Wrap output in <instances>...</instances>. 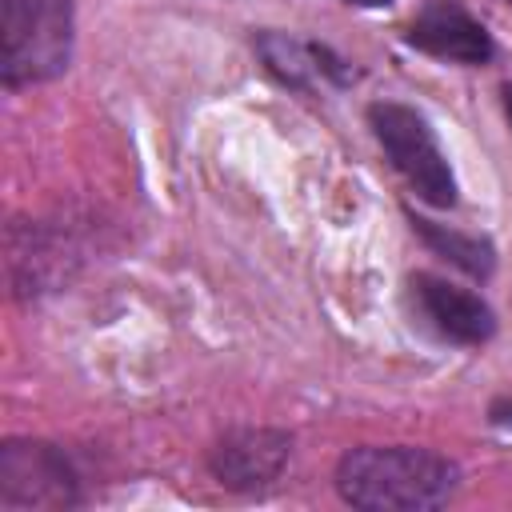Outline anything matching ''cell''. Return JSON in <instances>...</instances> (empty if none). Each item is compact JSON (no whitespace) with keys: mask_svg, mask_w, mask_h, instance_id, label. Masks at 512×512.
I'll use <instances>...</instances> for the list:
<instances>
[{"mask_svg":"<svg viewBox=\"0 0 512 512\" xmlns=\"http://www.w3.org/2000/svg\"><path fill=\"white\" fill-rule=\"evenodd\" d=\"M368 128H372L376 144L384 148L388 164L408 180V188L424 204H432V208L460 204L456 172L436 140V128L428 124V116L420 108L400 104V100H376V104H368Z\"/></svg>","mask_w":512,"mask_h":512,"instance_id":"cell-3","label":"cell"},{"mask_svg":"<svg viewBox=\"0 0 512 512\" xmlns=\"http://www.w3.org/2000/svg\"><path fill=\"white\" fill-rule=\"evenodd\" d=\"M508 4H512V0H508Z\"/></svg>","mask_w":512,"mask_h":512,"instance_id":"cell-14","label":"cell"},{"mask_svg":"<svg viewBox=\"0 0 512 512\" xmlns=\"http://www.w3.org/2000/svg\"><path fill=\"white\" fill-rule=\"evenodd\" d=\"M84 504V476L52 440L12 436L0 444V508L4 512H60Z\"/></svg>","mask_w":512,"mask_h":512,"instance_id":"cell-5","label":"cell"},{"mask_svg":"<svg viewBox=\"0 0 512 512\" xmlns=\"http://www.w3.org/2000/svg\"><path fill=\"white\" fill-rule=\"evenodd\" d=\"M292 460V432L236 424L208 448V472L228 492H264L272 488Z\"/></svg>","mask_w":512,"mask_h":512,"instance_id":"cell-7","label":"cell"},{"mask_svg":"<svg viewBox=\"0 0 512 512\" xmlns=\"http://www.w3.org/2000/svg\"><path fill=\"white\" fill-rule=\"evenodd\" d=\"M252 48L264 64V72L300 92V96H312V92H324V88H348L356 84V68L352 60H344L332 44L324 40H308V36H292V32H276V28H260L252 36Z\"/></svg>","mask_w":512,"mask_h":512,"instance_id":"cell-8","label":"cell"},{"mask_svg":"<svg viewBox=\"0 0 512 512\" xmlns=\"http://www.w3.org/2000/svg\"><path fill=\"white\" fill-rule=\"evenodd\" d=\"M404 216H408L412 232L424 240V248L436 252L440 260H448L452 268H460L468 280H488V276L496 272V248H492L488 236L456 232V228L436 224V220H428V216H420V212H412V208H404Z\"/></svg>","mask_w":512,"mask_h":512,"instance_id":"cell-10","label":"cell"},{"mask_svg":"<svg viewBox=\"0 0 512 512\" xmlns=\"http://www.w3.org/2000/svg\"><path fill=\"white\" fill-rule=\"evenodd\" d=\"M72 44V0H0V84L8 92L64 76Z\"/></svg>","mask_w":512,"mask_h":512,"instance_id":"cell-2","label":"cell"},{"mask_svg":"<svg viewBox=\"0 0 512 512\" xmlns=\"http://www.w3.org/2000/svg\"><path fill=\"white\" fill-rule=\"evenodd\" d=\"M332 488L360 512H428L456 496V460L420 444H360L332 468Z\"/></svg>","mask_w":512,"mask_h":512,"instance_id":"cell-1","label":"cell"},{"mask_svg":"<svg viewBox=\"0 0 512 512\" xmlns=\"http://www.w3.org/2000/svg\"><path fill=\"white\" fill-rule=\"evenodd\" d=\"M500 100H504V112H508V124H512V80L500 84Z\"/></svg>","mask_w":512,"mask_h":512,"instance_id":"cell-12","label":"cell"},{"mask_svg":"<svg viewBox=\"0 0 512 512\" xmlns=\"http://www.w3.org/2000/svg\"><path fill=\"white\" fill-rule=\"evenodd\" d=\"M340 4H356V8H388L396 0H340Z\"/></svg>","mask_w":512,"mask_h":512,"instance_id":"cell-13","label":"cell"},{"mask_svg":"<svg viewBox=\"0 0 512 512\" xmlns=\"http://www.w3.org/2000/svg\"><path fill=\"white\" fill-rule=\"evenodd\" d=\"M488 420H492L496 428H512V396H496V400L488 404Z\"/></svg>","mask_w":512,"mask_h":512,"instance_id":"cell-11","label":"cell"},{"mask_svg":"<svg viewBox=\"0 0 512 512\" xmlns=\"http://www.w3.org/2000/svg\"><path fill=\"white\" fill-rule=\"evenodd\" d=\"M408 308L416 316V324L424 332H432L444 344H460V348H480L496 336V312L492 304L472 292L460 288L436 272H412L408 276Z\"/></svg>","mask_w":512,"mask_h":512,"instance_id":"cell-6","label":"cell"},{"mask_svg":"<svg viewBox=\"0 0 512 512\" xmlns=\"http://www.w3.org/2000/svg\"><path fill=\"white\" fill-rule=\"evenodd\" d=\"M92 252V220H12L8 224V284L12 296L60 292Z\"/></svg>","mask_w":512,"mask_h":512,"instance_id":"cell-4","label":"cell"},{"mask_svg":"<svg viewBox=\"0 0 512 512\" xmlns=\"http://www.w3.org/2000/svg\"><path fill=\"white\" fill-rule=\"evenodd\" d=\"M404 40L444 64L464 68H480L496 56L492 32L460 0H424L416 16L404 24Z\"/></svg>","mask_w":512,"mask_h":512,"instance_id":"cell-9","label":"cell"}]
</instances>
